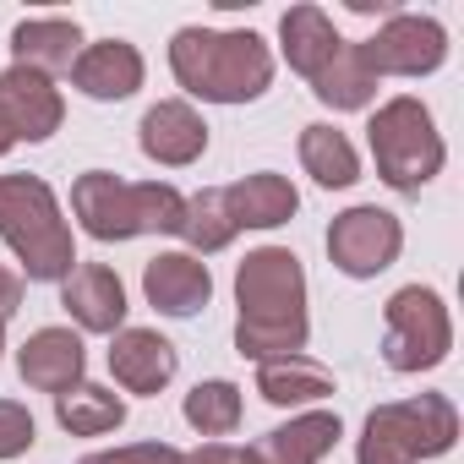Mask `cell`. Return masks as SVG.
Listing matches in <instances>:
<instances>
[{
  "label": "cell",
  "instance_id": "29",
  "mask_svg": "<svg viewBox=\"0 0 464 464\" xmlns=\"http://www.w3.org/2000/svg\"><path fill=\"white\" fill-rule=\"evenodd\" d=\"M180 464H246V453L229 442H202L197 453H180Z\"/></svg>",
  "mask_w": 464,
  "mask_h": 464
},
{
  "label": "cell",
  "instance_id": "8",
  "mask_svg": "<svg viewBox=\"0 0 464 464\" xmlns=\"http://www.w3.org/2000/svg\"><path fill=\"white\" fill-rule=\"evenodd\" d=\"M399 252H404V224L377 202H361L328 224V263L350 279L388 274L399 263Z\"/></svg>",
  "mask_w": 464,
  "mask_h": 464
},
{
  "label": "cell",
  "instance_id": "5",
  "mask_svg": "<svg viewBox=\"0 0 464 464\" xmlns=\"http://www.w3.org/2000/svg\"><path fill=\"white\" fill-rule=\"evenodd\" d=\"M459 437V415L442 393H420L404 404H377L361 426L355 464H420L442 459Z\"/></svg>",
  "mask_w": 464,
  "mask_h": 464
},
{
  "label": "cell",
  "instance_id": "28",
  "mask_svg": "<svg viewBox=\"0 0 464 464\" xmlns=\"http://www.w3.org/2000/svg\"><path fill=\"white\" fill-rule=\"evenodd\" d=\"M82 464H180V448H169V442H131V448L88 453Z\"/></svg>",
  "mask_w": 464,
  "mask_h": 464
},
{
  "label": "cell",
  "instance_id": "25",
  "mask_svg": "<svg viewBox=\"0 0 464 464\" xmlns=\"http://www.w3.org/2000/svg\"><path fill=\"white\" fill-rule=\"evenodd\" d=\"M175 236L191 246V257H213V252H224L229 241L241 236V229H236V218H229V208H224V186L186 197V218H180V229H175Z\"/></svg>",
  "mask_w": 464,
  "mask_h": 464
},
{
  "label": "cell",
  "instance_id": "16",
  "mask_svg": "<svg viewBox=\"0 0 464 464\" xmlns=\"http://www.w3.org/2000/svg\"><path fill=\"white\" fill-rule=\"evenodd\" d=\"M82 366H88V350H82V339H77L72 328H39V334H28V344L17 350L23 382L39 388V393H55V399L82 382Z\"/></svg>",
  "mask_w": 464,
  "mask_h": 464
},
{
  "label": "cell",
  "instance_id": "27",
  "mask_svg": "<svg viewBox=\"0 0 464 464\" xmlns=\"http://www.w3.org/2000/svg\"><path fill=\"white\" fill-rule=\"evenodd\" d=\"M34 442H39V426H34L28 404L0 399V459H17V453H28Z\"/></svg>",
  "mask_w": 464,
  "mask_h": 464
},
{
  "label": "cell",
  "instance_id": "32",
  "mask_svg": "<svg viewBox=\"0 0 464 464\" xmlns=\"http://www.w3.org/2000/svg\"><path fill=\"white\" fill-rule=\"evenodd\" d=\"M0 350H6V323H0Z\"/></svg>",
  "mask_w": 464,
  "mask_h": 464
},
{
  "label": "cell",
  "instance_id": "20",
  "mask_svg": "<svg viewBox=\"0 0 464 464\" xmlns=\"http://www.w3.org/2000/svg\"><path fill=\"white\" fill-rule=\"evenodd\" d=\"M339 28L328 23V12L323 6H290L285 12V23H279V50H285V61H290V72H301L306 82L339 55Z\"/></svg>",
  "mask_w": 464,
  "mask_h": 464
},
{
  "label": "cell",
  "instance_id": "19",
  "mask_svg": "<svg viewBox=\"0 0 464 464\" xmlns=\"http://www.w3.org/2000/svg\"><path fill=\"white\" fill-rule=\"evenodd\" d=\"M12 66H28V72H72L77 55H82V28L72 17H28L12 28Z\"/></svg>",
  "mask_w": 464,
  "mask_h": 464
},
{
  "label": "cell",
  "instance_id": "10",
  "mask_svg": "<svg viewBox=\"0 0 464 464\" xmlns=\"http://www.w3.org/2000/svg\"><path fill=\"white\" fill-rule=\"evenodd\" d=\"M0 115H6V126L17 131V142H44V137L61 131L66 104H61V88L44 72L6 66L0 72Z\"/></svg>",
  "mask_w": 464,
  "mask_h": 464
},
{
  "label": "cell",
  "instance_id": "17",
  "mask_svg": "<svg viewBox=\"0 0 464 464\" xmlns=\"http://www.w3.org/2000/svg\"><path fill=\"white\" fill-rule=\"evenodd\" d=\"M72 82H77V93H88V99H99V104L131 99V93L142 88V55H137V44H126V39H99V44H88V50L77 55Z\"/></svg>",
  "mask_w": 464,
  "mask_h": 464
},
{
  "label": "cell",
  "instance_id": "24",
  "mask_svg": "<svg viewBox=\"0 0 464 464\" xmlns=\"http://www.w3.org/2000/svg\"><path fill=\"white\" fill-rule=\"evenodd\" d=\"M312 93L328 104V110H366L377 99V77L366 72L361 50L355 44H339V55L312 77Z\"/></svg>",
  "mask_w": 464,
  "mask_h": 464
},
{
  "label": "cell",
  "instance_id": "21",
  "mask_svg": "<svg viewBox=\"0 0 464 464\" xmlns=\"http://www.w3.org/2000/svg\"><path fill=\"white\" fill-rule=\"evenodd\" d=\"M257 393L279 410H295V404H317L334 393V372L312 355H279V361H263L257 366Z\"/></svg>",
  "mask_w": 464,
  "mask_h": 464
},
{
  "label": "cell",
  "instance_id": "13",
  "mask_svg": "<svg viewBox=\"0 0 464 464\" xmlns=\"http://www.w3.org/2000/svg\"><path fill=\"white\" fill-rule=\"evenodd\" d=\"M339 437H344V426L334 410H306V415H290L285 426L263 431L241 453H246V464H323Z\"/></svg>",
  "mask_w": 464,
  "mask_h": 464
},
{
  "label": "cell",
  "instance_id": "12",
  "mask_svg": "<svg viewBox=\"0 0 464 464\" xmlns=\"http://www.w3.org/2000/svg\"><path fill=\"white\" fill-rule=\"evenodd\" d=\"M61 306L72 312V323L82 334H121L126 323V285L115 268L104 263H77L66 279H61Z\"/></svg>",
  "mask_w": 464,
  "mask_h": 464
},
{
  "label": "cell",
  "instance_id": "6",
  "mask_svg": "<svg viewBox=\"0 0 464 464\" xmlns=\"http://www.w3.org/2000/svg\"><path fill=\"white\" fill-rule=\"evenodd\" d=\"M366 142H372V159H377L382 186H393V191H420V186H431L437 169H442V159H448L431 110H426L420 99H410V93H404V99H388V104L372 115Z\"/></svg>",
  "mask_w": 464,
  "mask_h": 464
},
{
  "label": "cell",
  "instance_id": "9",
  "mask_svg": "<svg viewBox=\"0 0 464 464\" xmlns=\"http://www.w3.org/2000/svg\"><path fill=\"white\" fill-rule=\"evenodd\" d=\"M366 72L372 77H431L442 61H448V34L437 17H415V12H399L388 17L366 44H355Z\"/></svg>",
  "mask_w": 464,
  "mask_h": 464
},
{
  "label": "cell",
  "instance_id": "23",
  "mask_svg": "<svg viewBox=\"0 0 464 464\" xmlns=\"http://www.w3.org/2000/svg\"><path fill=\"white\" fill-rule=\"evenodd\" d=\"M55 420L72 431V437H104L115 426H126V399L115 388H99V382H77L55 399Z\"/></svg>",
  "mask_w": 464,
  "mask_h": 464
},
{
  "label": "cell",
  "instance_id": "7",
  "mask_svg": "<svg viewBox=\"0 0 464 464\" xmlns=\"http://www.w3.org/2000/svg\"><path fill=\"white\" fill-rule=\"evenodd\" d=\"M453 350V317L437 290L404 285L382 306V361L393 372H431Z\"/></svg>",
  "mask_w": 464,
  "mask_h": 464
},
{
  "label": "cell",
  "instance_id": "18",
  "mask_svg": "<svg viewBox=\"0 0 464 464\" xmlns=\"http://www.w3.org/2000/svg\"><path fill=\"white\" fill-rule=\"evenodd\" d=\"M224 208L236 218V229H279L295 218L301 208V191L274 175V169H257V175H241L236 186H224Z\"/></svg>",
  "mask_w": 464,
  "mask_h": 464
},
{
  "label": "cell",
  "instance_id": "15",
  "mask_svg": "<svg viewBox=\"0 0 464 464\" xmlns=\"http://www.w3.org/2000/svg\"><path fill=\"white\" fill-rule=\"evenodd\" d=\"M175 366H180V355H175V344L159 328H121L110 339V372H115V382L126 393H159V388H169Z\"/></svg>",
  "mask_w": 464,
  "mask_h": 464
},
{
  "label": "cell",
  "instance_id": "2",
  "mask_svg": "<svg viewBox=\"0 0 464 464\" xmlns=\"http://www.w3.org/2000/svg\"><path fill=\"white\" fill-rule=\"evenodd\" d=\"M175 82L202 104H252L274 82V50L246 34H218V28H180L169 44Z\"/></svg>",
  "mask_w": 464,
  "mask_h": 464
},
{
  "label": "cell",
  "instance_id": "22",
  "mask_svg": "<svg viewBox=\"0 0 464 464\" xmlns=\"http://www.w3.org/2000/svg\"><path fill=\"white\" fill-rule=\"evenodd\" d=\"M301 164H306V175H312L317 186H328V191H344V186L361 180V153H355V142H350L344 131H334V126H306V131H301Z\"/></svg>",
  "mask_w": 464,
  "mask_h": 464
},
{
  "label": "cell",
  "instance_id": "30",
  "mask_svg": "<svg viewBox=\"0 0 464 464\" xmlns=\"http://www.w3.org/2000/svg\"><path fill=\"white\" fill-rule=\"evenodd\" d=\"M17 306H23V274H12L6 263H0V323H6Z\"/></svg>",
  "mask_w": 464,
  "mask_h": 464
},
{
  "label": "cell",
  "instance_id": "26",
  "mask_svg": "<svg viewBox=\"0 0 464 464\" xmlns=\"http://www.w3.org/2000/svg\"><path fill=\"white\" fill-rule=\"evenodd\" d=\"M241 388L236 382H224V377H213V382H197L191 393H186V420L202 431V437H229L241 426Z\"/></svg>",
  "mask_w": 464,
  "mask_h": 464
},
{
  "label": "cell",
  "instance_id": "4",
  "mask_svg": "<svg viewBox=\"0 0 464 464\" xmlns=\"http://www.w3.org/2000/svg\"><path fill=\"white\" fill-rule=\"evenodd\" d=\"M0 241H6L34 285H55L77 268L72 229L55 191L39 175H0Z\"/></svg>",
  "mask_w": 464,
  "mask_h": 464
},
{
  "label": "cell",
  "instance_id": "11",
  "mask_svg": "<svg viewBox=\"0 0 464 464\" xmlns=\"http://www.w3.org/2000/svg\"><path fill=\"white\" fill-rule=\"evenodd\" d=\"M137 142H142V153H148L153 164L186 169V164H197V159L208 153V121H202L186 99H159V104L142 115Z\"/></svg>",
  "mask_w": 464,
  "mask_h": 464
},
{
  "label": "cell",
  "instance_id": "14",
  "mask_svg": "<svg viewBox=\"0 0 464 464\" xmlns=\"http://www.w3.org/2000/svg\"><path fill=\"white\" fill-rule=\"evenodd\" d=\"M142 295H148V306L164 312V317H191V312L208 306L213 274H208V263L191 257V252H164V257H153V263L142 268Z\"/></svg>",
  "mask_w": 464,
  "mask_h": 464
},
{
  "label": "cell",
  "instance_id": "3",
  "mask_svg": "<svg viewBox=\"0 0 464 464\" xmlns=\"http://www.w3.org/2000/svg\"><path fill=\"white\" fill-rule=\"evenodd\" d=\"M72 213L93 241H137L175 236L186 218V197L164 180H121L110 169H88L72 186Z\"/></svg>",
  "mask_w": 464,
  "mask_h": 464
},
{
  "label": "cell",
  "instance_id": "1",
  "mask_svg": "<svg viewBox=\"0 0 464 464\" xmlns=\"http://www.w3.org/2000/svg\"><path fill=\"white\" fill-rule=\"evenodd\" d=\"M236 350L246 361H279V355H301L306 350V274L301 257L285 246H257L246 252L241 274H236Z\"/></svg>",
  "mask_w": 464,
  "mask_h": 464
},
{
  "label": "cell",
  "instance_id": "31",
  "mask_svg": "<svg viewBox=\"0 0 464 464\" xmlns=\"http://www.w3.org/2000/svg\"><path fill=\"white\" fill-rule=\"evenodd\" d=\"M12 148H17V131H12V126H6V115H0V159H6V153H12Z\"/></svg>",
  "mask_w": 464,
  "mask_h": 464
}]
</instances>
